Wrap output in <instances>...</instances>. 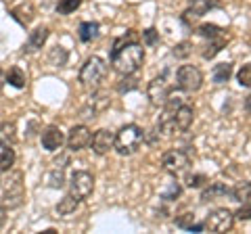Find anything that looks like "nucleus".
I'll return each mask as SVG.
<instances>
[{"instance_id":"58836bf2","label":"nucleus","mask_w":251,"mask_h":234,"mask_svg":"<svg viewBox=\"0 0 251 234\" xmlns=\"http://www.w3.org/2000/svg\"><path fill=\"white\" fill-rule=\"evenodd\" d=\"M4 224H6V207L0 205V228H4Z\"/></svg>"},{"instance_id":"ddd939ff","label":"nucleus","mask_w":251,"mask_h":234,"mask_svg":"<svg viewBox=\"0 0 251 234\" xmlns=\"http://www.w3.org/2000/svg\"><path fill=\"white\" fill-rule=\"evenodd\" d=\"M40 140H42V146L49 153H54L63 149V144H65V134H63V130L59 126H49L42 130L40 134Z\"/></svg>"},{"instance_id":"f03ea898","label":"nucleus","mask_w":251,"mask_h":234,"mask_svg":"<svg viewBox=\"0 0 251 234\" xmlns=\"http://www.w3.org/2000/svg\"><path fill=\"white\" fill-rule=\"evenodd\" d=\"M145 142V130L136 126V123H128V126L120 128V132L115 134V142H113V149L122 155V157H130L134 155L140 144Z\"/></svg>"},{"instance_id":"ea45409f","label":"nucleus","mask_w":251,"mask_h":234,"mask_svg":"<svg viewBox=\"0 0 251 234\" xmlns=\"http://www.w3.org/2000/svg\"><path fill=\"white\" fill-rule=\"evenodd\" d=\"M203 230H205V226L203 224H193L191 228H188V232H203Z\"/></svg>"},{"instance_id":"f257e3e1","label":"nucleus","mask_w":251,"mask_h":234,"mask_svg":"<svg viewBox=\"0 0 251 234\" xmlns=\"http://www.w3.org/2000/svg\"><path fill=\"white\" fill-rule=\"evenodd\" d=\"M143 63H145V48L140 46V42H132L117 52H111V67L120 75L136 73L143 67Z\"/></svg>"},{"instance_id":"2f4dec72","label":"nucleus","mask_w":251,"mask_h":234,"mask_svg":"<svg viewBox=\"0 0 251 234\" xmlns=\"http://www.w3.org/2000/svg\"><path fill=\"white\" fill-rule=\"evenodd\" d=\"M191 52H193V44L191 42H180V44H176L174 48H172V57L186 59V57H191Z\"/></svg>"},{"instance_id":"7ed1b4c3","label":"nucleus","mask_w":251,"mask_h":234,"mask_svg":"<svg viewBox=\"0 0 251 234\" xmlns=\"http://www.w3.org/2000/svg\"><path fill=\"white\" fill-rule=\"evenodd\" d=\"M107 69H109V67H107V63H105V59H100V57H90V59L82 65L80 75H77V80H80L82 88H86V90H97L99 86L103 84V80H105Z\"/></svg>"},{"instance_id":"4468645a","label":"nucleus","mask_w":251,"mask_h":234,"mask_svg":"<svg viewBox=\"0 0 251 234\" xmlns=\"http://www.w3.org/2000/svg\"><path fill=\"white\" fill-rule=\"evenodd\" d=\"M113 142H115V134L113 132H109V130H97L92 134V138H90L92 151L97 155H100V157L113 149Z\"/></svg>"},{"instance_id":"473e14b6","label":"nucleus","mask_w":251,"mask_h":234,"mask_svg":"<svg viewBox=\"0 0 251 234\" xmlns=\"http://www.w3.org/2000/svg\"><path fill=\"white\" fill-rule=\"evenodd\" d=\"M80 4H82V0H61L57 4V13L59 15H72Z\"/></svg>"},{"instance_id":"c03bdc74","label":"nucleus","mask_w":251,"mask_h":234,"mask_svg":"<svg viewBox=\"0 0 251 234\" xmlns=\"http://www.w3.org/2000/svg\"><path fill=\"white\" fill-rule=\"evenodd\" d=\"M249 184H251V182H249Z\"/></svg>"},{"instance_id":"423d86ee","label":"nucleus","mask_w":251,"mask_h":234,"mask_svg":"<svg viewBox=\"0 0 251 234\" xmlns=\"http://www.w3.org/2000/svg\"><path fill=\"white\" fill-rule=\"evenodd\" d=\"M111 105V96H109V92L105 90H92V96L86 100L84 107L80 109V117L82 119H94V117H99V113H103L105 109H109Z\"/></svg>"},{"instance_id":"c9c22d12","label":"nucleus","mask_w":251,"mask_h":234,"mask_svg":"<svg viewBox=\"0 0 251 234\" xmlns=\"http://www.w3.org/2000/svg\"><path fill=\"white\" fill-rule=\"evenodd\" d=\"M234 220H241V222H249L251 220V203L249 201H245L237 209V213H234Z\"/></svg>"},{"instance_id":"393cba45","label":"nucleus","mask_w":251,"mask_h":234,"mask_svg":"<svg viewBox=\"0 0 251 234\" xmlns=\"http://www.w3.org/2000/svg\"><path fill=\"white\" fill-rule=\"evenodd\" d=\"M230 199L237 201V203H245L251 197V184L249 182H239L234 188H230Z\"/></svg>"},{"instance_id":"20e7f679","label":"nucleus","mask_w":251,"mask_h":234,"mask_svg":"<svg viewBox=\"0 0 251 234\" xmlns=\"http://www.w3.org/2000/svg\"><path fill=\"white\" fill-rule=\"evenodd\" d=\"M2 184V205L6 209H17L25 201V186H23V174L13 171Z\"/></svg>"},{"instance_id":"a878e982","label":"nucleus","mask_w":251,"mask_h":234,"mask_svg":"<svg viewBox=\"0 0 251 234\" xmlns=\"http://www.w3.org/2000/svg\"><path fill=\"white\" fill-rule=\"evenodd\" d=\"M138 40H140V34L136 32V29H128V32L122 34V36L113 42L111 52H117L120 48H124V46H128V44H132V42H138Z\"/></svg>"},{"instance_id":"79ce46f5","label":"nucleus","mask_w":251,"mask_h":234,"mask_svg":"<svg viewBox=\"0 0 251 234\" xmlns=\"http://www.w3.org/2000/svg\"><path fill=\"white\" fill-rule=\"evenodd\" d=\"M245 111H247V113L251 115V94H249V96L245 98Z\"/></svg>"},{"instance_id":"a19ab883","label":"nucleus","mask_w":251,"mask_h":234,"mask_svg":"<svg viewBox=\"0 0 251 234\" xmlns=\"http://www.w3.org/2000/svg\"><path fill=\"white\" fill-rule=\"evenodd\" d=\"M6 84V73L2 71V69H0V90H2V86Z\"/></svg>"},{"instance_id":"9b49d317","label":"nucleus","mask_w":251,"mask_h":234,"mask_svg":"<svg viewBox=\"0 0 251 234\" xmlns=\"http://www.w3.org/2000/svg\"><path fill=\"white\" fill-rule=\"evenodd\" d=\"M220 6H222V2H218V0H193V4L182 13V21L186 25H193V23L201 19L207 11L220 9Z\"/></svg>"},{"instance_id":"aec40b11","label":"nucleus","mask_w":251,"mask_h":234,"mask_svg":"<svg viewBox=\"0 0 251 234\" xmlns=\"http://www.w3.org/2000/svg\"><path fill=\"white\" fill-rule=\"evenodd\" d=\"M228 192H230V188L224 182H211L207 188L201 192V201L207 203V201H214V199H220V197H226Z\"/></svg>"},{"instance_id":"72a5a7b5","label":"nucleus","mask_w":251,"mask_h":234,"mask_svg":"<svg viewBox=\"0 0 251 234\" xmlns=\"http://www.w3.org/2000/svg\"><path fill=\"white\" fill-rule=\"evenodd\" d=\"M207 176L205 174H188L186 176V186L188 188H201L203 184H207Z\"/></svg>"},{"instance_id":"37998d69","label":"nucleus","mask_w":251,"mask_h":234,"mask_svg":"<svg viewBox=\"0 0 251 234\" xmlns=\"http://www.w3.org/2000/svg\"><path fill=\"white\" fill-rule=\"evenodd\" d=\"M54 232H57V230H54V228H46L42 234H54Z\"/></svg>"},{"instance_id":"6ab92c4d","label":"nucleus","mask_w":251,"mask_h":234,"mask_svg":"<svg viewBox=\"0 0 251 234\" xmlns=\"http://www.w3.org/2000/svg\"><path fill=\"white\" fill-rule=\"evenodd\" d=\"M82 203V199L80 197H75L74 192H67L65 197H63L59 203H57V213L59 215H72L75 209H77V205Z\"/></svg>"},{"instance_id":"0eeeda50","label":"nucleus","mask_w":251,"mask_h":234,"mask_svg":"<svg viewBox=\"0 0 251 234\" xmlns=\"http://www.w3.org/2000/svg\"><path fill=\"white\" fill-rule=\"evenodd\" d=\"M176 84L180 90L184 92H197L203 86V73L199 67L195 65H182L176 71Z\"/></svg>"},{"instance_id":"6e6552de","label":"nucleus","mask_w":251,"mask_h":234,"mask_svg":"<svg viewBox=\"0 0 251 234\" xmlns=\"http://www.w3.org/2000/svg\"><path fill=\"white\" fill-rule=\"evenodd\" d=\"M234 224V213L226 207H218L214 211H209V215L205 217L203 226L209 230V232H228Z\"/></svg>"},{"instance_id":"f3484780","label":"nucleus","mask_w":251,"mask_h":234,"mask_svg":"<svg viewBox=\"0 0 251 234\" xmlns=\"http://www.w3.org/2000/svg\"><path fill=\"white\" fill-rule=\"evenodd\" d=\"M193 119H195V109L191 105L182 103L176 109V115H174V123H176V130L178 132H186L188 128L193 126Z\"/></svg>"},{"instance_id":"e433bc0d","label":"nucleus","mask_w":251,"mask_h":234,"mask_svg":"<svg viewBox=\"0 0 251 234\" xmlns=\"http://www.w3.org/2000/svg\"><path fill=\"white\" fill-rule=\"evenodd\" d=\"M143 42H145L147 46H155L157 42H159V32H157L155 27L145 29V32H143Z\"/></svg>"},{"instance_id":"c756f323","label":"nucleus","mask_w":251,"mask_h":234,"mask_svg":"<svg viewBox=\"0 0 251 234\" xmlns=\"http://www.w3.org/2000/svg\"><path fill=\"white\" fill-rule=\"evenodd\" d=\"M138 88V80L134 77V73L132 75H124V80H120V84H117V92H132Z\"/></svg>"},{"instance_id":"1a4fd4ad","label":"nucleus","mask_w":251,"mask_h":234,"mask_svg":"<svg viewBox=\"0 0 251 234\" xmlns=\"http://www.w3.org/2000/svg\"><path fill=\"white\" fill-rule=\"evenodd\" d=\"M170 94H172V88H170V82L166 80V75L153 77L147 86V96L151 100L153 107H163L166 100L170 98Z\"/></svg>"},{"instance_id":"4c0bfd02","label":"nucleus","mask_w":251,"mask_h":234,"mask_svg":"<svg viewBox=\"0 0 251 234\" xmlns=\"http://www.w3.org/2000/svg\"><path fill=\"white\" fill-rule=\"evenodd\" d=\"M180 192H182L180 184H178V182H172V184H170V188L161 194V199H166V201H176V199L180 197Z\"/></svg>"},{"instance_id":"b1692460","label":"nucleus","mask_w":251,"mask_h":234,"mask_svg":"<svg viewBox=\"0 0 251 234\" xmlns=\"http://www.w3.org/2000/svg\"><path fill=\"white\" fill-rule=\"evenodd\" d=\"M226 44H228V36H222V38H216V40H209V44L205 46V50H203V59H207V61L214 59Z\"/></svg>"},{"instance_id":"c85d7f7f","label":"nucleus","mask_w":251,"mask_h":234,"mask_svg":"<svg viewBox=\"0 0 251 234\" xmlns=\"http://www.w3.org/2000/svg\"><path fill=\"white\" fill-rule=\"evenodd\" d=\"M15 165V151L13 146H6L0 153V171H11Z\"/></svg>"},{"instance_id":"dca6fc26","label":"nucleus","mask_w":251,"mask_h":234,"mask_svg":"<svg viewBox=\"0 0 251 234\" xmlns=\"http://www.w3.org/2000/svg\"><path fill=\"white\" fill-rule=\"evenodd\" d=\"M11 17L19 23V25L23 27H27L31 21L36 19V9H34V4H29V2H21L17 6H13L11 9Z\"/></svg>"},{"instance_id":"9d476101","label":"nucleus","mask_w":251,"mask_h":234,"mask_svg":"<svg viewBox=\"0 0 251 234\" xmlns=\"http://www.w3.org/2000/svg\"><path fill=\"white\" fill-rule=\"evenodd\" d=\"M92 190H94V176L90 171L80 169L69 176V192H74L75 197L86 199L92 194Z\"/></svg>"},{"instance_id":"2eb2a0df","label":"nucleus","mask_w":251,"mask_h":234,"mask_svg":"<svg viewBox=\"0 0 251 234\" xmlns=\"http://www.w3.org/2000/svg\"><path fill=\"white\" fill-rule=\"evenodd\" d=\"M49 36H50V29L49 27H36L34 32L29 34L27 42L23 44V52H36V50H40L42 46L46 44V40H49Z\"/></svg>"},{"instance_id":"a211bd4d","label":"nucleus","mask_w":251,"mask_h":234,"mask_svg":"<svg viewBox=\"0 0 251 234\" xmlns=\"http://www.w3.org/2000/svg\"><path fill=\"white\" fill-rule=\"evenodd\" d=\"M17 142V126L13 121H2L0 123V149L13 146Z\"/></svg>"},{"instance_id":"39448f33","label":"nucleus","mask_w":251,"mask_h":234,"mask_svg":"<svg viewBox=\"0 0 251 234\" xmlns=\"http://www.w3.org/2000/svg\"><path fill=\"white\" fill-rule=\"evenodd\" d=\"M195 151L193 146H184V149H172L161 155V167L168 171L170 176H178L188 167V163L193 161Z\"/></svg>"},{"instance_id":"f8f14e48","label":"nucleus","mask_w":251,"mask_h":234,"mask_svg":"<svg viewBox=\"0 0 251 234\" xmlns=\"http://www.w3.org/2000/svg\"><path fill=\"white\" fill-rule=\"evenodd\" d=\"M90 138H92V134L86 126H74L72 130H69V134L65 136V142L69 146V151L75 153V151L86 149V146L90 144Z\"/></svg>"},{"instance_id":"5701e85b","label":"nucleus","mask_w":251,"mask_h":234,"mask_svg":"<svg viewBox=\"0 0 251 234\" xmlns=\"http://www.w3.org/2000/svg\"><path fill=\"white\" fill-rule=\"evenodd\" d=\"M232 75V63H218L214 65V71H211V80L214 84H226Z\"/></svg>"},{"instance_id":"7c9ffc66","label":"nucleus","mask_w":251,"mask_h":234,"mask_svg":"<svg viewBox=\"0 0 251 234\" xmlns=\"http://www.w3.org/2000/svg\"><path fill=\"white\" fill-rule=\"evenodd\" d=\"M237 82H239V86H243V88H249L251 86V63L241 65V69L237 71Z\"/></svg>"},{"instance_id":"bb28decb","label":"nucleus","mask_w":251,"mask_h":234,"mask_svg":"<svg viewBox=\"0 0 251 234\" xmlns=\"http://www.w3.org/2000/svg\"><path fill=\"white\" fill-rule=\"evenodd\" d=\"M6 82H9L13 88H25V84H27V77H25V73L21 71L19 67H13L9 73H6Z\"/></svg>"},{"instance_id":"cd10ccee","label":"nucleus","mask_w":251,"mask_h":234,"mask_svg":"<svg viewBox=\"0 0 251 234\" xmlns=\"http://www.w3.org/2000/svg\"><path fill=\"white\" fill-rule=\"evenodd\" d=\"M67 50L63 48V46H54V48H50V52H49V61H50V65H54V67H63L67 63Z\"/></svg>"},{"instance_id":"4be33fe9","label":"nucleus","mask_w":251,"mask_h":234,"mask_svg":"<svg viewBox=\"0 0 251 234\" xmlns=\"http://www.w3.org/2000/svg\"><path fill=\"white\" fill-rule=\"evenodd\" d=\"M77 36H80L82 42H92L99 38V23L97 21H84L80 29H77Z\"/></svg>"},{"instance_id":"412c9836","label":"nucleus","mask_w":251,"mask_h":234,"mask_svg":"<svg viewBox=\"0 0 251 234\" xmlns=\"http://www.w3.org/2000/svg\"><path fill=\"white\" fill-rule=\"evenodd\" d=\"M197 34L201 38H207V40H216V38H222V36H228L224 27L216 25V23H203V25L197 27Z\"/></svg>"},{"instance_id":"f704fd0d","label":"nucleus","mask_w":251,"mask_h":234,"mask_svg":"<svg viewBox=\"0 0 251 234\" xmlns=\"http://www.w3.org/2000/svg\"><path fill=\"white\" fill-rule=\"evenodd\" d=\"M174 224L178 226V228H182V230H188V228H191V226L195 224V213L186 211V213H182V215H178L176 220H174Z\"/></svg>"}]
</instances>
